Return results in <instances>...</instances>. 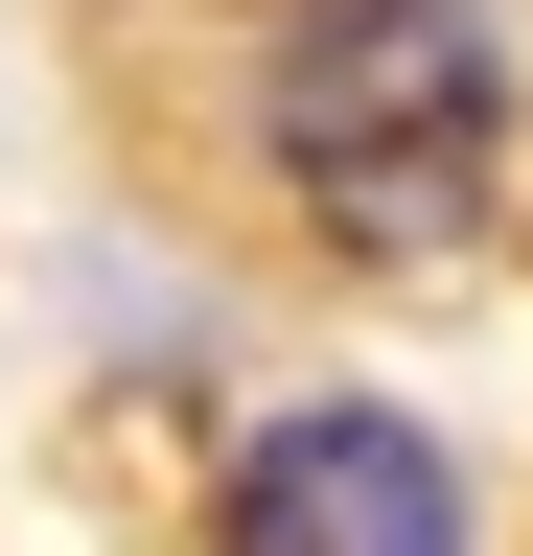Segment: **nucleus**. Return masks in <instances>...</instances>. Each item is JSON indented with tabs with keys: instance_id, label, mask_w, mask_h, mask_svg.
<instances>
[{
	"instance_id": "f257e3e1",
	"label": "nucleus",
	"mask_w": 533,
	"mask_h": 556,
	"mask_svg": "<svg viewBox=\"0 0 533 556\" xmlns=\"http://www.w3.org/2000/svg\"><path fill=\"white\" fill-rule=\"evenodd\" d=\"M279 163L348 208L371 255L464 232L487 163H510V47H487V0H325V24L279 47Z\"/></svg>"
},
{
	"instance_id": "f03ea898",
	"label": "nucleus",
	"mask_w": 533,
	"mask_h": 556,
	"mask_svg": "<svg viewBox=\"0 0 533 556\" xmlns=\"http://www.w3.org/2000/svg\"><path fill=\"white\" fill-rule=\"evenodd\" d=\"M232 556H464V464L418 417L325 394V417H279V441L232 464Z\"/></svg>"
}]
</instances>
